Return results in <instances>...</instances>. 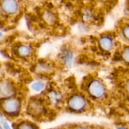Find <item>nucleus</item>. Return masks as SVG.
Returning a JSON list of instances; mask_svg holds the SVG:
<instances>
[{
	"mask_svg": "<svg viewBox=\"0 0 129 129\" xmlns=\"http://www.w3.org/2000/svg\"><path fill=\"white\" fill-rule=\"evenodd\" d=\"M0 8L5 16H14L18 13L20 5L18 0H2Z\"/></svg>",
	"mask_w": 129,
	"mask_h": 129,
	"instance_id": "nucleus-10",
	"label": "nucleus"
},
{
	"mask_svg": "<svg viewBox=\"0 0 129 129\" xmlns=\"http://www.w3.org/2000/svg\"><path fill=\"white\" fill-rule=\"evenodd\" d=\"M121 34L125 40L129 41V24L123 26L121 29Z\"/></svg>",
	"mask_w": 129,
	"mask_h": 129,
	"instance_id": "nucleus-16",
	"label": "nucleus"
},
{
	"mask_svg": "<svg viewBox=\"0 0 129 129\" xmlns=\"http://www.w3.org/2000/svg\"><path fill=\"white\" fill-rule=\"evenodd\" d=\"M97 45L98 49L102 52L104 53H110L115 48V39L110 34H102L97 39Z\"/></svg>",
	"mask_w": 129,
	"mask_h": 129,
	"instance_id": "nucleus-8",
	"label": "nucleus"
},
{
	"mask_svg": "<svg viewBox=\"0 0 129 129\" xmlns=\"http://www.w3.org/2000/svg\"><path fill=\"white\" fill-rule=\"evenodd\" d=\"M42 20L44 23L49 26H53L55 25L57 21V15L54 13L50 11H46L43 13Z\"/></svg>",
	"mask_w": 129,
	"mask_h": 129,
	"instance_id": "nucleus-12",
	"label": "nucleus"
},
{
	"mask_svg": "<svg viewBox=\"0 0 129 129\" xmlns=\"http://www.w3.org/2000/svg\"><path fill=\"white\" fill-rule=\"evenodd\" d=\"M0 129H3V128H2V127H1V126H0Z\"/></svg>",
	"mask_w": 129,
	"mask_h": 129,
	"instance_id": "nucleus-25",
	"label": "nucleus"
},
{
	"mask_svg": "<svg viewBox=\"0 0 129 129\" xmlns=\"http://www.w3.org/2000/svg\"><path fill=\"white\" fill-rule=\"evenodd\" d=\"M59 60L64 67L68 69L71 68L74 60V51L69 47L64 48L59 54Z\"/></svg>",
	"mask_w": 129,
	"mask_h": 129,
	"instance_id": "nucleus-11",
	"label": "nucleus"
},
{
	"mask_svg": "<svg viewBox=\"0 0 129 129\" xmlns=\"http://www.w3.org/2000/svg\"><path fill=\"white\" fill-rule=\"evenodd\" d=\"M49 107L45 98L33 97L28 102L25 107V112L33 118L41 119L47 116Z\"/></svg>",
	"mask_w": 129,
	"mask_h": 129,
	"instance_id": "nucleus-4",
	"label": "nucleus"
},
{
	"mask_svg": "<svg viewBox=\"0 0 129 129\" xmlns=\"http://www.w3.org/2000/svg\"><path fill=\"white\" fill-rule=\"evenodd\" d=\"M1 73H2V68H1V66L0 65V78H1Z\"/></svg>",
	"mask_w": 129,
	"mask_h": 129,
	"instance_id": "nucleus-21",
	"label": "nucleus"
},
{
	"mask_svg": "<svg viewBox=\"0 0 129 129\" xmlns=\"http://www.w3.org/2000/svg\"><path fill=\"white\" fill-rule=\"evenodd\" d=\"M102 1H109V0H102Z\"/></svg>",
	"mask_w": 129,
	"mask_h": 129,
	"instance_id": "nucleus-24",
	"label": "nucleus"
},
{
	"mask_svg": "<svg viewBox=\"0 0 129 129\" xmlns=\"http://www.w3.org/2000/svg\"><path fill=\"white\" fill-rule=\"evenodd\" d=\"M45 100L49 106L57 107L65 103L66 98L59 89H51L47 92Z\"/></svg>",
	"mask_w": 129,
	"mask_h": 129,
	"instance_id": "nucleus-9",
	"label": "nucleus"
},
{
	"mask_svg": "<svg viewBox=\"0 0 129 129\" xmlns=\"http://www.w3.org/2000/svg\"><path fill=\"white\" fill-rule=\"evenodd\" d=\"M1 124H2L3 129H12L6 120H1Z\"/></svg>",
	"mask_w": 129,
	"mask_h": 129,
	"instance_id": "nucleus-17",
	"label": "nucleus"
},
{
	"mask_svg": "<svg viewBox=\"0 0 129 129\" xmlns=\"http://www.w3.org/2000/svg\"><path fill=\"white\" fill-rule=\"evenodd\" d=\"M15 129H39L38 126L30 120L18 121L15 125Z\"/></svg>",
	"mask_w": 129,
	"mask_h": 129,
	"instance_id": "nucleus-13",
	"label": "nucleus"
},
{
	"mask_svg": "<svg viewBox=\"0 0 129 129\" xmlns=\"http://www.w3.org/2000/svg\"><path fill=\"white\" fill-rule=\"evenodd\" d=\"M13 54L20 60H28L32 59L34 56L35 50L32 45L29 43H19L15 45L13 49Z\"/></svg>",
	"mask_w": 129,
	"mask_h": 129,
	"instance_id": "nucleus-6",
	"label": "nucleus"
},
{
	"mask_svg": "<svg viewBox=\"0 0 129 129\" xmlns=\"http://www.w3.org/2000/svg\"><path fill=\"white\" fill-rule=\"evenodd\" d=\"M2 115H2V113H1V112H0V118H1V117H2Z\"/></svg>",
	"mask_w": 129,
	"mask_h": 129,
	"instance_id": "nucleus-23",
	"label": "nucleus"
},
{
	"mask_svg": "<svg viewBox=\"0 0 129 129\" xmlns=\"http://www.w3.org/2000/svg\"><path fill=\"white\" fill-rule=\"evenodd\" d=\"M23 109V100L19 96L0 101V112L9 118H18Z\"/></svg>",
	"mask_w": 129,
	"mask_h": 129,
	"instance_id": "nucleus-3",
	"label": "nucleus"
},
{
	"mask_svg": "<svg viewBox=\"0 0 129 129\" xmlns=\"http://www.w3.org/2000/svg\"><path fill=\"white\" fill-rule=\"evenodd\" d=\"M33 70L36 75L46 77L54 73L55 66L50 60L40 59L35 63Z\"/></svg>",
	"mask_w": 129,
	"mask_h": 129,
	"instance_id": "nucleus-7",
	"label": "nucleus"
},
{
	"mask_svg": "<svg viewBox=\"0 0 129 129\" xmlns=\"http://www.w3.org/2000/svg\"><path fill=\"white\" fill-rule=\"evenodd\" d=\"M116 129H127L126 128H125V127H117Z\"/></svg>",
	"mask_w": 129,
	"mask_h": 129,
	"instance_id": "nucleus-22",
	"label": "nucleus"
},
{
	"mask_svg": "<svg viewBox=\"0 0 129 129\" xmlns=\"http://www.w3.org/2000/svg\"><path fill=\"white\" fill-rule=\"evenodd\" d=\"M3 37H4V34L1 31V30H0V40H1V39H3Z\"/></svg>",
	"mask_w": 129,
	"mask_h": 129,
	"instance_id": "nucleus-20",
	"label": "nucleus"
},
{
	"mask_svg": "<svg viewBox=\"0 0 129 129\" xmlns=\"http://www.w3.org/2000/svg\"><path fill=\"white\" fill-rule=\"evenodd\" d=\"M45 86H46V84L45 82L42 80H38L33 82L30 84V88L33 91L36 92V93H40V92L44 91L45 88Z\"/></svg>",
	"mask_w": 129,
	"mask_h": 129,
	"instance_id": "nucleus-14",
	"label": "nucleus"
},
{
	"mask_svg": "<svg viewBox=\"0 0 129 129\" xmlns=\"http://www.w3.org/2000/svg\"><path fill=\"white\" fill-rule=\"evenodd\" d=\"M74 129H91V128L86 125H80L76 126V127L74 128Z\"/></svg>",
	"mask_w": 129,
	"mask_h": 129,
	"instance_id": "nucleus-18",
	"label": "nucleus"
},
{
	"mask_svg": "<svg viewBox=\"0 0 129 129\" xmlns=\"http://www.w3.org/2000/svg\"><path fill=\"white\" fill-rule=\"evenodd\" d=\"M84 94L89 99L96 102H102L107 98L108 89L104 82L96 77L87 79L84 83Z\"/></svg>",
	"mask_w": 129,
	"mask_h": 129,
	"instance_id": "nucleus-1",
	"label": "nucleus"
},
{
	"mask_svg": "<svg viewBox=\"0 0 129 129\" xmlns=\"http://www.w3.org/2000/svg\"><path fill=\"white\" fill-rule=\"evenodd\" d=\"M121 57L122 60L129 64V46L123 48L121 52Z\"/></svg>",
	"mask_w": 129,
	"mask_h": 129,
	"instance_id": "nucleus-15",
	"label": "nucleus"
},
{
	"mask_svg": "<svg viewBox=\"0 0 129 129\" xmlns=\"http://www.w3.org/2000/svg\"><path fill=\"white\" fill-rule=\"evenodd\" d=\"M64 104L69 112L74 113H82L89 110L91 101L84 93L74 92L66 98Z\"/></svg>",
	"mask_w": 129,
	"mask_h": 129,
	"instance_id": "nucleus-2",
	"label": "nucleus"
},
{
	"mask_svg": "<svg viewBox=\"0 0 129 129\" xmlns=\"http://www.w3.org/2000/svg\"><path fill=\"white\" fill-rule=\"evenodd\" d=\"M18 88L13 80L0 78V101L17 96Z\"/></svg>",
	"mask_w": 129,
	"mask_h": 129,
	"instance_id": "nucleus-5",
	"label": "nucleus"
},
{
	"mask_svg": "<svg viewBox=\"0 0 129 129\" xmlns=\"http://www.w3.org/2000/svg\"><path fill=\"white\" fill-rule=\"evenodd\" d=\"M125 89L127 91V93L129 94V80H127L125 84Z\"/></svg>",
	"mask_w": 129,
	"mask_h": 129,
	"instance_id": "nucleus-19",
	"label": "nucleus"
}]
</instances>
